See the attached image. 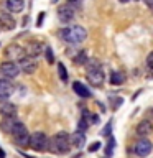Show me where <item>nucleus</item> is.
<instances>
[{
    "label": "nucleus",
    "mask_w": 153,
    "mask_h": 158,
    "mask_svg": "<svg viewBox=\"0 0 153 158\" xmlns=\"http://www.w3.org/2000/svg\"><path fill=\"white\" fill-rule=\"evenodd\" d=\"M58 35L63 41H66L69 44H79L87 38V30L81 27V25H72V27H66L59 30Z\"/></svg>",
    "instance_id": "nucleus-1"
},
{
    "label": "nucleus",
    "mask_w": 153,
    "mask_h": 158,
    "mask_svg": "<svg viewBox=\"0 0 153 158\" xmlns=\"http://www.w3.org/2000/svg\"><path fill=\"white\" fill-rule=\"evenodd\" d=\"M71 135L68 132H58L56 135H53L49 138L48 143V150L51 153H56V155H63V153H68L69 148H71Z\"/></svg>",
    "instance_id": "nucleus-2"
},
{
    "label": "nucleus",
    "mask_w": 153,
    "mask_h": 158,
    "mask_svg": "<svg viewBox=\"0 0 153 158\" xmlns=\"http://www.w3.org/2000/svg\"><path fill=\"white\" fill-rule=\"evenodd\" d=\"M48 143L49 138L46 137L44 132H35L31 133V138H30V148L35 152H44L48 150Z\"/></svg>",
    "instance_id": "nucleus-3"
},
{
    "label": "nucleus",
    "mask_w": 153,
    "mask_h": 158,
    "mask_svg": "<svg viewBox=\"0 0 153 158\" xmlns=\"http://www.w3.org/2000/svg\"><path fill=\"white\" fill-rule=\"evenodd\" d=\"M20 71H22V69H20L18 61H10V59H7V61H3L0 64V73H2V76L7 77V79L17 77L20 74Z\"/></svg>",
    "instance_id": "nucleus-4"
},
{
    "label": "nucleus",
    "mask_w": 153,
    "mask_h": 158,
    "mask_svg": "<svg viewBox=\"0 0 153 158\" xmlns=\"http://www.w3.org/2000/svg\"><path fill=\"white\" fill-rule=\"evenodd\" d=\"M5 58L10 59V61H20L25 54H27V51H25V48H22L20 44L17 43H12V44H8L7 48H5Z\"/></svg>",
    "instance_id": "nucleus-5"
},
{
    "label": "nucleus",
    "mask_w": 153,
    "mask_h": 158,
    "mask_svg": "<svg viewBox=\"0 0 153 158\" xmlns=\"http://www.w3.org/2000/svg\"><path fill=\"white\" fill-rule=\"evenodd\" d=\"M153 150V143L148 140V138H140V140L135 142V145H133V152H135V155L138 156H148Z\"/></svg>",
    "instance_id": "nucleus-6"
},
{
    "label": "nucleus",
    "mask_w": 153,
    "mask_h": 158,
    "mask_svg": "<svg viewBox=\"0 0 153 158\" xmlns=\"http://www.w3.org/2000/svg\"><path fill=\"white\" fill-rule=\"evenodd\" d=\"M74 17H76V8H74L72 5L64 3V5H61V7H58V18H59V22L69 23V22H72V20H74Z\"/></svg>",
    "instance_id": "nucleus-7"
},
{
    "label": "nucleus",
    "mask_w": 153,
    "mask_h": 158,
    "mask_svg": "<svg viewBox=\"0 0 153 158\" xmlns=\"http://www.w3.org/2000/svg\"><path fill=\"white\" fill-rule=\"evenodd\" d=\"M18 64H20V69H22L25 74H33L38 69L36 58H31V56H28V54H25V56L18 61Z\"/></svg>",
    "instance_id": "nucleus-8"
},
{
    "label": "nucleus",
    "mask_w": 153,
    "mask_h": 158,
    "mask_svg": "<svg viewBox=\"0 0 153 158\" xmlns=\"http://www.w3.org/2000/svg\"><path fill=\"white\" fill-rule=\"evenodd\" d=\"M104 79H105V76H104V73H102V68L87 69V81L91 82L92 86L101 87L102 84H104Z\"/></svg>",
    "instance_id": "nucleus-9"
},
{
    "label": "nucleus",
    "mask_w": 153,
    "mask_h": 158,
    "mask_svg": "<svg viewBox=\"0 0 153 158\" xmlns=\"http://www.w3.org/2000/svg\"><path fill=\"white\" fill-rule=\"evenodd\" d=\"M15 92V84L10 79H0V101H7Z\"/></svg>",
    "instance_id": "nucleus-10"
},
{
    "label": "nucleus",
    "mask_w": 153,
    "mask_h": 158,
    "mask_svg": "<svg viewBox=\"0 0 153 158\" xmlns=\"http://www.w3.org/2000/svg\"><path fill=\"white\" fill-rule=\"evenodd\" d=\"M0 23H2V28L3 30H13L17 27V22L15 18L12 17V12H0Z\"/></svg>",
    "instance_id": "nucleus-11"
},
{
    "label": "nucleus",
    "mask_w": 153,
    "mask_h": 158,
    "mask_svg": "<svg viewBox=\"0 0 153 158\" xmlns=\"http://www.w3.org/2000/svg\"><path fill=\"white\" fill-rule=\"evenodd\" d=\"M25 51H27L28 56L38 58V56H41V54H44V48H43V44L39 41H31L27 48H25Z\"/></svg>",
    "instance_id": "nucleus-12"
},
{
    "label": "nucleus",
    "mask_w": 153,
    "mask_h": 158,
    "mask_svg": "<svg viewBox=\"0 0 153 158\" xmlns=\"http://www.w3.org/2000/svg\"><path fill=\"white\" fill-rule=\"evenodd\" d=\"M30 138H31V135L28 133V130H23V132L17 133V135H13V140H15L18 148H28L30 147Z\"/></svg>",
    "instance_id": "nucleus-13"
},
{
    "label": "nucleus",
    "mask_w": 153,
    "mask_h": 158,
    "mask_svg": "<svg viewBox=\"0 0 153 158\" xmlns=\"http://www.w3.org/2000/svg\"><path fill=\"white\" fill-rule=\"evenodd\" d=\"M153 132V123L150 120H142L135 128V133L138 137H148Z\"/></svg>",
    "instance_id": "nucleus-14"
},
{
    "label": "nucleus",
    "mask_w": 153,
    "mask_h": 158,
    "mask_svg": "<svg viewBox=\"0 0 153 158\" xmlns=\"http://www.w3.org/2000/svg\"><path fill=\"white\" fill-rule=\"evenodd\" d=\"M17 106L12 102H2L0 104V115H3V117H17Z\"/></svg>",
    "instance_id": "nucleus-15"
},
{
    "label": "nucleus",
    "mask_w": 153,
    "mask_h": 158,
    "mask_svg": "<svg viewBox=\"0 0 153 158\" xmlns=\"http://www.w3.org/2000/svg\"><path fill=\"white\" fill-rule=\"evenodd\" d=\"M72 91L76 92L79 97H84V99H87V97H91V96H92L91 91H89V87L86 86V84H82L81 81L72 82Z\"/></svg>",
    "instance_id": "nucleus-16"
},
{
    "label": "nucleus",
    "mask_w": 153,
    "mask_h": 158,
    "mask_svg": "<svg viewBox=\"0 0 153 158\" xmlns=\"http://www.w3.org/2000/svg\"><path fill=\"white\" fill-rule=\"evenodd\" d=\"M5 7H7V10L12 13H20L25 8V0H7V2H5Z\"/></svg>",
    "instance_id": "nucleus-17"
},
{
    "label": "nucleus",
    "mask_w": 153,
    "mask_h": 158,
    "mask_svg": "<svg viewBox=\"0 0 153 158\" xmlns=\"http://www.w3.org/2000/svg\"><path fill=\"white\" fill-rule=\"evenodd\" d=\"M71 143H72V147H76V148H82L84 143H86V135H84V132H81V130L74 132L71 135Z\"/></svg>",
    "instance_id": "nucleus-18"
},
{
    "label": "nucleus",
    "mask_w": 153,
    "mask_h": 158,
    "mask_svg": "<svg viewBox=\"0 0 153 158\" xmlns=\"http://www.w3.org/2000/svg\"><path fill=\"white\" fill-rule=\"evenodd\" d=\"M17 117H5L2 122H0V128L5 132V133H10L12 132V127H13V122Z\"/></svg>",
    "instance_id": "nucleus-19"
},
{
    "label": "nucleus",
    "mask_w": 153,
    "mask_h": 158,
    "mask_svg": "<svg viewBox=\"0 0 153 158\" xmlns=\"http://www.w3.org/2000/svg\"><path fill=\"white\" fill-rule=\"evenodd\" d=\"M123 81H125V74L120 73V71H112V74H110V84H114V86H120Z\"/></svg>",
    "instance_id": "nucleus-20"
},
{
    "label": "nucleus",
    "mask_w": 153,
    "mask_h": 158,
    "mask_svg": "<svg viewBox=\"0 0 153 158\" xmlns=\"http://www.w3.org/2000/svg\"><path fill=\"white\" fill-rule=\"evenodd\" d=\"M72 61L79 64V66H82V64H87V53L86 51H77V54L72 58Z\"/></svg>",
    "instance_id": "nucleus-21"
},
{
    "label": "nucleus",
    "mask_w": 153,
    "mask_h": 158,
    "mask_svg": "<svg viewBox=\"0 0 153 158\" xmlns=\"http://www.w3.org/2000/svg\"><path fill=\"white\" fill-rule=\"evenodd\" d=\"M58 74H59V79H61L63 82H68V71H66V66H64L63 63H58Z\"/></svg>",
    "instance_id": "nucleus-22"
},
{
    "label": "nucleus",
    "mask_w": 153,
    "mask_h": 158,
    "mask_svg": "<svg viewBox=\"0 0 153 158\" xmlns=\"http://www.w3.org/2000/svg\"><path fill=\"white\" fill-rule=\"evenodd\" d=\"M44 58H46V61H48L49 64L54 63V54H53V49L49 48V46L44 48Z\"/></svg>",
    "instance_id": "nucleus-23"
},
{
    "label": "nucleus",
    "mask_w": 153,
    "mask_h": 158,
    "mask_svg": "<svg viewBox=\"0 0 153 158\" xmlns=\"http://www.w3.org/2000/svg\"><path fill=\"white\" fill-rule=\"evenodd\" d=\"M89 125H91V123H89V122L86 120V118L82 117L81 120H79V123H77V130H81V132H86Z\"/></svg>",
    "instance_id": "nucleus-24"
},
{
    "label": "nucleus",
    "mask_w": 153,
    "mask_h": 158,
    "mask_svg": "<svg viewBox=\"0 0 153 158\" xmlns=\"http://www.w3.org/2000/svg\"><path fill=\"white\" fill-rule=\"evenodd\" d=\"M114 145H115V142H114V138L110 137V143H107V147H105V153L109 156H110L112 152H114Z\"/></svg>",
    "instance_id": "nucleus-25"
},
{
    "label": "nucleus",
    "mask_w": 153,
    "mask_h": 158,
    "mask_svg": "<svg viewBox=\"0 0 153 158\" xmlns=\"http://www.w3.org/2000/svg\"><path fill=\"white\" fill-rule=\"evenodd\" d=\"M68 3L72 5V7L76 8V10H79V8L82 7V0H68Z\"/></svg>",
    "instance_id": "nucleus-26"
},
{
    "label": "nucleus",
    "mask_w": 153,
    "mask_h": 158,
    "mask_svg": "<svg viewBox=\"0 0 153 158\" xmlns=\"http://www.w3.org/2000/svg\"><path fill=\"white\" fill-rule=\"evenodd\" d=\"M101 145H102V143H101V142H94V143H92V145H91V147H89V152H91V153H92V152H97V150H99V148H101Z\"/></svg>",
    "instance_id": "nucleus-27"
},
{
    "label": "nucleus",
    "mask_w": 153,
    "mask_h": 158,
    "mask_svg": "<svg viewBox=\"0 0 153 158\" xmlns=\"http://www.w3.org/2000/svg\"><path fill=\"white\" fill-rule=\"evenodd\" d=\"M147 66L150 69H153V51L148 54V58H147Z\"/></svg>",
    "instance_id": "nucleus-28"
},
{
    "label": "nucleus",
    "mask_w": 153,
    "mask_h": 158,
    "mask_svg": "<svg viewBox=\"0 0 153 158\" xmlns=\"http://www.w3.org/2000/svg\"><path fill=\"white\" fill-rule=\"evenodd\" d=\"M110 128H112V123L109 122L107 125H105V128L102 130V135H105V137H107V135H110Z\"/></svg>",
    "instance_id": "nucleus-29"
},
{
    "label": "nucleus",
    "mask_w": 153,
    "mask_h": 158,
    "mask_svg": "<svg viewBox=\"0 0 153 158\" xmlns=\"http://www.w3.org/2000/svg\"><path fill=\"white\" fill-rule=\"evenodd\" d=\"M43 20H44V12H41V13H39V17H38V22H36V27H41Z\"/></svg>",
    "instance_id": "nucleus-30"
},
{
    "label": "nucleus",
    "mask_w": 153,
    "mask_h": 158,
    "mask_svg": "<svg viewBox=\"0 0 153 158\" xmlns=\"http://www.w3.org/2000/svg\"><path fill=\"white\" fill-rule=\"evenodd\" d=\"M91 123H99V115L92 114V117H91Z\"/></svg>",
    "instance_id": "nucleus-31"
},
{
    "label": "nucleus",
    "mask_w": 153,
    "mask_h": 158,
    "mask_svg": "<svg viewBox=\"0 0 153 158\" xmlns=\"http://www.w3.org/2000/svg\"><path fill=\"white\" fill-rule=\"evenodd\" d=\"M143 2L147 3V7H150V8H153V0H143Z\"/></svg>",
    "instance_id": "nucleus-32"
},
{
    "label": "nucleus",
    "mask_w": 153,
    "mask_h": 158,
    "mask_svg": "<svg viewBox=\"0 0 153 158\" xmlns=\"http://www.w3.org/2000/svg\"><path fill=\"white\" fill-rule=\"evenodd\" d=\"M0 158H5V152L2 150V148H0Z\"/></svg>",
    "instance_id": "nucleus-33"
},
{
    "label": "nucleus",
    "mask_w": 153,
    "mask_h": 158,
    "mask_svg": "<svg viewBox=\"0 0 153 158\" xmlns=\"http://www.w3.org/2000/svg\"><path fill=\"white\" fill-rule=\"evenodd\" d=\"M120 3H127V2H130V0H118Z\"/></svg>",
    "instance_id": "nucleus-34"
},
{
    "label": "nucleus",
    "mask_w": 153,
    "mask_h": 158,
    "mask_svg": "<svg viewBox=\"0 0 153 158\" xmlns=\"http://www.w3.org/2000/svg\"><path fill=\"white\" fill-rule=\"evenodd\" d=\"M74 158H82V156H81V155H76V156H74Z\"/></svg>",
    "instance_id": "nucleus-35"
},
{
    "label": "nucleus",
    "mask_w": 153,
    "mask_h": 158,
    "mask_svg": "<svg viewBox=\"0 0 153 158\" xmlns=\"http://www.w3.org/2000/svg\"><path fill=\"white\" fill-rule=\"evenodd\" d=\"M2 30H3V28H2V23H0V31H2Z\"/></svg>",
    "instance_id": "nucleus-36"
},
{
    "label": "nucleus",
    "mask_w": 153,
    "mask_h": 158,
    "mask_svg": "<svg viewBox=\"0 0 153 158\" xmlns=\"http://www.w3.org/2000/svg\"><path fill=\"white\" fill-rule=\"evenodd\" d=\"M51 2H53V3H56V2H58V0H51Z\"/></svg>",
    "instance_id": "nucleus-37"
},
{
    "label": "nucleus",
    "mask_w": 153,
    "mask_h": 158,
    "mask_svg": "<svg viewBox=\"0 0 153 158\" xmlns=\"http://www.w3.org/2000/svg\"><path fill=\"white\" fill-rule=\"evenodd\" d=\"M135 2H138V0H135Z\"/></svg>",
    "instance_id": "nucleus-38"
}]
</instances>
